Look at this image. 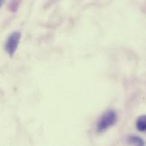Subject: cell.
I'll return each instance as SVG.
<instances>
[{
    "label": "cell",
    "mask_w": 146,
    "mask_h": 146,
    "mask_svg": "<svg viewBox=\"0 0 146 146\" xmlns=\"http://www.w3.org/2000/svg\"><path fill=\"white\" fill-rule=\"evenodd\" d=\"M118 121V115L114 110H108L98 119L97 122V131L104 133L112 127Z\"/></svg>",
    "instance_id": "1"
},
{
    "label": "cell",
    "mask_w": 146,
    "mask_h": 146,
    "mask_svg": "<svg viewBox=\"0 0 146 146\" xmlns=\"http://www.w3.org/2000/svg\"><path fill=\"white\" fill-rule=\"evenodd\" d=\"M21 38V33L20 32H13L7 38L4 44V50L10 57H12L15 55L19 46Z\"/></svg>",
    "instance_id": "2"
},
{
    "label": "cell",
    "mask_w": 146,
    "mask_h": 146,
    "mask_svg": "<svg viewBox=\"0 0 146 146\" xmlns=\"http://www.w3.org/2000/svg\"><path fill=\"white\" fill-rule=\"evenodd\" d=\"M127 142L128 145H131L143 146L145 145V141L142 139V138L137 135H128L127 138Z\"/></svg>",
    "instance_id": "3"
},
{
    "label": "cell",
    "mask_w": 146,
    "mask_h": 146,
    "mask_svg": "<svg viewBox=\"0 0 146 146\" xmlns=\"http://www.w3.org/2000/svg\"><path fill=\"white\" fill-rule=\"evenodd\" d=\"M136 128L139 132L144 133L146 130V116L145 115H142L138 117L136 121Z\"/></svg>",
    "instance_id": "4"
},
{
    "label": "cell",
    "mask_w": 146,
    "mask_h": 146,
    "mask_svg": "<svg viewBox=\"0 0 146 146\" xmlns=\"http://www.w3.org/2000/svg\"><path fill=\"white\" fill-rule=\"evenodd\" d=\"M22 0H11L9 4V9L11 12H16L19 9V6L21 5Z\"/></svg>",
    "instance_id": "5"
},
{
    "label": "cell",
    "mask_w": 146,
    "mask_h": 146,
    "mask_svg": "<svg viewBox=\"0 0 146 146\" xmlns=\"http://www.w3.org/2000/svg\"><path fill=\"white\" fill-rule=\"evenodd\" d=\"M4 2H5V0H0V7L4 3Z\"/></svg>",
    "instance_id": "6"
}]
</instances>
